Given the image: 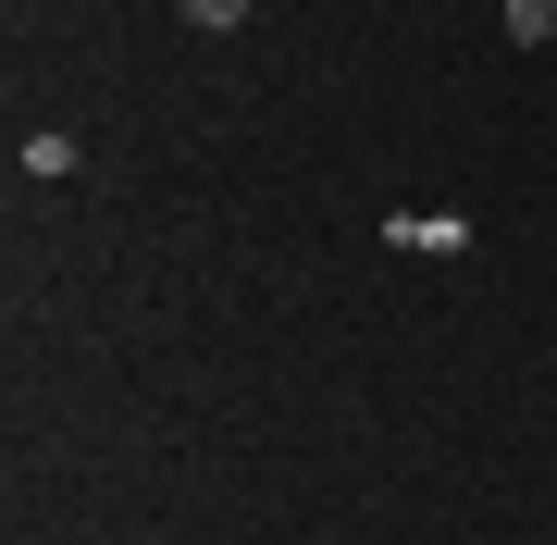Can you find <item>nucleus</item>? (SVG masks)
<instances>
[{
    "instance_id": "nucleus-3",
    "label": "nucleus",
    "mask_w": 557,
    "mask_h": 545,
    "mask_svg": "<svg viewBox=\"0 0 557 545\" xmlns=\"http://www.w3.org/2000/svg\"><path fill=\"white\" fill-rule=\"evenodd\" d=\"M260 13V0H186V25H211V38H223V25H248Z\"/></svg>"
},
{
    "instance_id": "nucleus-2",
    "label": "nucleus",
    "mask_w": 557,
    "mask_h": 545,
    "mask_svg": "<svg viewBox=\"0 0 557 545\" xmlns=\"http://www.w3.org/2000/svg\"><path fill=\"white\" fill-rule=\"evenodd\" d=\"M508 38H520V50H545V38H557V0H508Z\"/></svg>"
},
{
    "instance_id": "nucleus-1",
    "label": "nucleus",
    "mask_w": 557,
    "mask_h": 545,
    "mask_svg": "<svg viewBox=\"0 0 557 545\" xmlns=\"http://www.w3.org/2000/svg\"><path fill=\"white\" fill-rule=\"evenodd\" d=\"M384 236H397V248H471V223H458V211H397Z\"/></svg>"
}]
</instances>
